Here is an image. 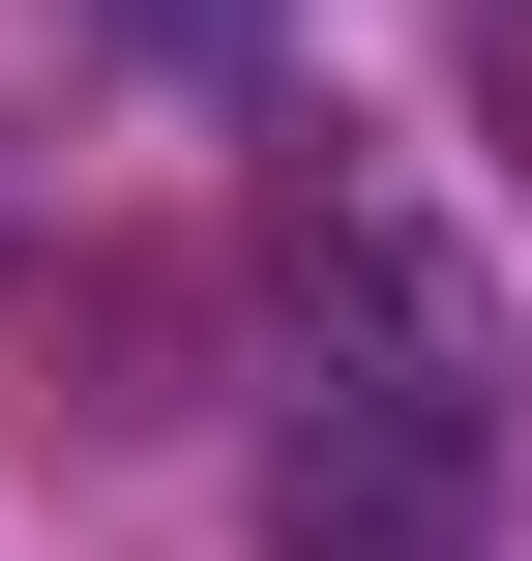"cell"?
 Wrapping results in <instances>:
<instances>
[{
    "label": "cell",
    "mask_w": 532,
    "mask_h": 561,
    "mask_svg": "<svg viewBox=\"0 0 532 561\" xmlns=\"http://www.w3.org/2000/svg\"><path fill=\"white\" fill-rule=\"evenodd\" d=\"M474 118H503V148H532V0H474Z\"/></svg>",
    "instance_id": "cell-2"
},
{
    "label": "cell",
    "mask_w": 532,
    "mask_h": 561,
    "mask_svg": "<svg viewBox=\"0 0 532 561\" xmlns=\"http://www.w3.org/2000/svg\"><path fill=\"white\" fill-rule=\"evenodd\" d=\"M474 533H503V325L415 207H326L296 414H267V561H474Z\"/></svg>",
    "instance_id": "cell-1"
}]
</instances>
